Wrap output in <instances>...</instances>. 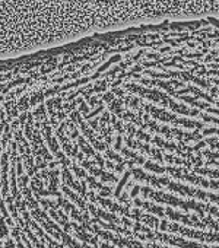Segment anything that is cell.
Here are the masks:
<instances>
[{
	"instance_id": "6da1fadb",
	"label": "cell",
	"mask_w": 219,
	"mask_h": 248,
	"mask_svg": "<svg viewBox=\"0 0 219 248\" xmlns=\"http://www.w3.org/2000/svg\"><path fill=\"white\" fill-rule=\"evenodd\" d=\"M146 168H148V170H152L154 172H158V174L164 172V168H161V167H158V165H154V164H151V162H146Z\"/></svg>"
},
{
	"instance_id": "7a4b0ae2",
	"label": "cell",
	"mask_w": 219,
	"mask_h": 248,
	"mask_svg": "<svg viewBox=\"0 0 219 248\" xmlns=\"http://www.w3.org/2000/svg\"><path fill=\"white\" fill-rule=\"evenodd\" d=\"M139 191H141V187H139V186H136V187L133 188V191H132V194H130V196H132V197H136V196L139 194Z\"/></svg>"
}]
</instances>
